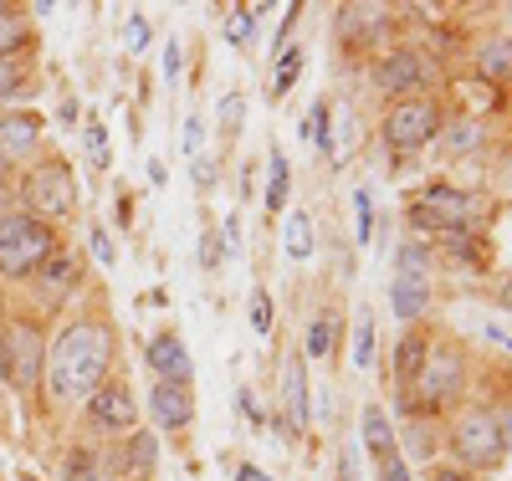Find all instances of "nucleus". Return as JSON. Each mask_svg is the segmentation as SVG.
Returning <instances> with one entry per match:
<instances>
[{"mask_svg": "<svg viewBox=\"0 0 512 481\" xmlns=\"http://www.w3.org/2000/svg\"><path fill=\"white\" fill-rule=\"evenodd\" d=\"M118 364V328L103 308H88L67 318L52 338H47V364H41V389L52 405H82L93 389L108 379V369Z\"/></svg>", "mask_w": 512, "mask_h": 481, "instance_id": "obj_1", "label": "nucleus"}, {"mask_svg": "<svg viewBox=\"0 0 512 481\" xmlns=\"http://www.w3.org/2000/svg\"><path fill=\"white\" fill-rule=\"evenodd\" d=\"M466 374H472V359H466V343L451 333H436L431 354H425L420 374L405 389V405L425 420V415H441L446 405H461L466 395Z\"/></svg>", "mask_w": 512, "mask_h": 481, "instance_id": "obj_2", "label": "nucleus"}, {"mask_svg": "<svg viewBox=\"0 0 512 481\" xmlns=\"http://www.w3.org/2000/svg\"><path fill=\"white\" fill-rule=\"evenodd\" d=\"M446 451H451V466L456 471H472V476H487V471H497L502 461H507V451H502V435H497V420H492V410L482 405V400H472V405H456V415L446 420Z\"/></svg>", "mask_w": 512, "mask_h": 481, "instance_id": "obj_3", "label": "nucleus"}, {"mask_svg": "<svg viewBox=\"0 0 512 481\" xmlns=\"http://www.w3.org/2000/svg\"><path fill=\"white\" fill-rule=\"evenodd\" d=\"M57 231L47 221H36L26 210H11L0 215V277H36L47 261L57 256Z\"/></svg>", "mask_w": 512, "mask_h": 481, "instance_id": "obj_4", "label": "nucleus"}, {"mask_svg": "<svg viewBox=\"0 0 512 481\" xmlns=\"http://www.w3.org/2000/svg\"><path fill=\"white\" fill-rule=\"evenodd\" d=\"M21 195H26V215H36V221H72V210H77V174L62 154L52 159H41L26 169V180H21Z\"/></svg>", "mask_w": 512, "mask_h": 481, "instance_id": "obj_5", "label": "nucleus"}, {"mask_svg": "<svg viewBox=\"0 0 512 481\" xmlns=\"http://www.w3.org/2000/svg\"><path fill=\"white\" fill-rule=\"evenodd\" d=\"M441 128H446V108H441V98L415 93V98H405V103H395L390 113H384L379 139L390 144V149H400V154H415V149H425V144H436V139H441Z\"/></svg>", "mask_w": 512, "mask_h": 481, "instance_id": "obj_6", "label": "nucleus"}, {"mask_svg": "<svg viewBox=\"0 0 512 481\" xmlns=\"http://www.w3.org/2000/svg\"><path fill=\"white\" fill-rule=\"evenodd\" d=\"M410 226L420 236H441V231H472L477 221V200L461 185H425L410 195Z\"/></svg>", "mask_w": 512, "mask_h": 481, "instance_id": "obj_7", "label": "nucleus"}, {"mask_svg": "<svg viewBox=\"0 0 512 481\" xmlns=\"http://www.w3.org/2000/svg\"><path fill=\"white\" fill-rule=\"evenodd\" d=\"M0 359H6V379L16 389H41V364H47V328L36 318H16L0 338Z\"/></svg>", "mask_w": 512, "mask_h": 481, "instance_id": "obj_8", "label": "nucleus"}, {"mask_svg": "<svg viewBox=\"0 0 512 481\" xmlns=\"http://www.w3.org/2000/svg\"><path fill=\"white\" fill-rule=\"evenodd\" d=\"M82 405H88V425L103 430V435L139 430V400H134V389H128V379H103Z\"/></svg>", "mask_w": 512, "mask_h": 481, "instance_id": "obj_9", "label": "nucleus"}, {"mask_svg": "<svg viewBox=\"0 0 512 481\" xmlns=\"http://www.w3.org/2000/svg\"><path fill=\"white\" fill-rule=\"evenodd\" d=\"M431 77V57L420 47H390L374 57V87L379 93H415Z\"/></svg>", "mask_w": 512, "mask_h": 481, "instance_id": "obj_10", "label": "nucleus"}, {"mask_svg": "<svg viewBox=\"0 0 512 481\" xmlns=\"http://www.w3.org/2000/svg\"><path fill=\"white\" fill-rule=\"evenodd\" d=\"M308 420H313V395H308V359L303 348H292L282 359V425L287 435H308Z\"/></svg>", "mask_w": 512, "mask_h": 481, "instance_id": "obj_11", "label": "nucleus"}, {"mask_svg": "<svg viewBox=\"0 0 512 481\" xmlns=\"http://www.w3.org/2000/svg\"><path fill=\"white\" fill-rule=\"evenodd\" d=\"M144 364L154 379H169V384H195V359H190V343L180 328H159L149 343H144Z\"/></svg>", "mask_w": 512, "mask_h": 481, "instance_id": "obj_12", "label": "nucleus"}, {"mask_svg": "<svg viewBox=\"0 0 512 481\" xmlns=\"http://www.w3.org/2000/svg\"><path fill=\"white\" fill-rule=\"evenodd\" d=\"M82 277H88V261H82L77 251H67V246H57V256L31 282H36V297L47 302V308H62V302L82 287Z\"/></svg>", "mask_w": 512, "mask_h": 481, "instance_id": "obj_13", "label": "nucleus"}, {"mask_svg": "<svg viewBox=\"0 0 512 481\" xmlns=\"http://www.w3.org/2000/svg\"><path fill=\"white\" fill-rule=\"evenodd\" d=\"M149 415H154L159 430H190V425H195V384L154 379V389H149Z\"/></svg>", "mask_w": 512, "mask_h": 481, "instance_id": "obj_14", "label": "nucleus"}, {"mask_svg": "<svg viewBox=\"0 0 512 481\" xmlns=\"http://www.w3.org/2000/svg\"><path fill=\"white\" fill-rule=\"evenodd\" d=\"M431 343H436V328L431 323H405L400 343H395V384L410 389V379L420 374L425 354H431Z\"/></svg>", "mask_w": 512, "mask_h": 481, "instance_id": "obj_15", "label": "nucleus"}, {"mask_svg": "<svg viewBox=\"0 0 512 481\" xmlns=\"http://www.w3.org/2000/svg\"><path fill=\"white\" fill-rule=\"evenodd\" d=\"M395 11L390 6H338V36L344 41H384Z\"/></svg>", "mask_w": 512, "mask_h": 481, "instance_id": "obj_16", "label": "nucleus"}, {"mask_svg": "<svg viewBox=\"0 0 512 481\" xmlns=\"http://www.w3.org/2000/svg\"><path fill=\"white\" fill-rule=\"evenodd\" d=\"M41 144V118L36 113H0V164H16Z\"/></svg>", "mask_w": 512, "mask_h": 481, "instance_id": "obj_17", "label": "nucleus"}, {"mask_svg": "<svg viewBox=\"0 0 512 481\" xmlns=\"http://www.w3.org/2000/svg\"><path fill=\"white\" fill-rule=\"evenodd\" d=\"M431 297H436V282H420V277H400L390 272V308L400 323H420L431 313Z\"/></svg>", "mask_w": 512, "mask_h": 481, "instance_id": "obj_18", "label": "nucleus"}, {"mask_svg": "<svg viewBox=\"0 0 512 481\" xmlns=\"http://www.w3.org/2000/svg\"><path fill=\"white\" fill-rule=\"evenodd\" d=\"M359 430H364V451H369V461H384V456H395V451H400L395 420H390V410H384L379 400H369V405H364Z\"/></svg>", "mask_w": 512, "mask_h": 481, "instance_id": "obj_19", "label": "nucleus"}, {"mask_svg": "<svg viewBox=\"0 0 512 481\" xmlns=\"http://www.w3.org/2000/svg\"><path fill=\"white\" fill-rule=\"evenodd\" d=\"M154 471H159V435L154 430H128L123 435V476L154 481Z\"/></svg>", "mask_w": 512, "mask_h": 481, "instance_id": "obj_20", "label": "nucleus"}, {"mask_svg": "<svg viewBox=\"0 0 512 481\" xmlns=\"http://www.w3.org/2000/svg\"><path fill=\"white\" fill-rule=\"evenodd\" d=\"M395 272H400V277H420V282H436L441 261H436L431 236H405V241L395 246Z\"/></svg>", "mask_w": 512, "mask_h": 481, "instance_id": "obj_21", "label": "nucleus"}, {"mask_svg": "<svg viewBox=\"0 0 512 481\" xmlns=\"http://www.w3.org/2000/svg\"><path fill=\"white\" fill-rule=\"evenodd\" d=\"M477 82L512 87V36H492L477 47Z\"/></svg>", "mask_w": 512, "mask_h": 481, "instance_id": "obj_22", "label": "nucleus"}, {"mask_svg": "<svg viewBox=\"0 0 512 481\" xmlns=\"http://www.w3.org/2000/svg\"><path fill=\"white\" fill-rule=\"evenodd\" d=\"M103 461H108V451L98 441H77L62 451V481H108Z\"/></svg>", "mask_w": 512, "mask_h": 481, "instance_id": "obj_23", "label": "nucleus"}, {"mask_svg": "<svg viewBox=\"0 0 512 481\" xmlns=\"http://www.w3.org/2000/svg\"><path fill=\"white\" fill-rule=\"evenodd\" d=\"M31 41V21L21 6H0V57H21V47Z\"/></svg>", "mask_w": 512, "mask_h": 481, "instance_id": "obj_24", "label": "nucleus"}, {"mask_svg": "<svg viewBox=\"0 0 512 481\" xmlns=\"http://www.w3.org/2000/svg\"><path fill=\"white\" fill-rule=\"evenodd\" d=\"M287 190H292V169H287V154L272 144L267 149V215H277L287 205Z\"/></svg>", "mask_w": 512, "mask_h": 481, "instance_id": "obj_25", "label": "nucleus"}, {"mask_svg": "<svg viewBox=\"0 0 512 481\" xmlns=\"http://www.w3.org/2000/svg\"><path fill=\"white\" fill-rule=\"evenodd\" d=\"M333 333H338L333 308H318L313 323H308V338H303V359H328L333 354Z\"/></svg>", "mask_w": 512, "mask_h": 481, "instance_id": "obj_26", "label": "nucleus"}, {"mask_svg": "<svg viewBox=\"0 0 512 481\" xmlns=\"http://www.w3.org/2000/svg\"><path fill=\"white\" fill-rule=\"evenodd\" d=\"M405 451L415 456V461H425V466H431L436 461V451H441V435H436V425H425L420 415L405 425Z\"/></svg>", "mask_w": 512, "mask_h": 481, "instance_id": "obj_27", "label": "nucleus"}, {"mask_svg": "<svg viewBox=\"0 0 512 481\" xmlns=\"http://www.w3.org/2000/svg\"><path fill=\"white\" fill-rule=\"evenodd\" d=\"M287 256L292 261H308L313 256V215L308 210H297L292 221H287Z\"/></svg>", "mask_w": 512, "mask_h": 481, "instance_id": "obj_28", "label": "nucleus"}, {"mask_svg": "<svg viewBox=\"0 0 512 481\" xmlns=\"http://www.w3.org/2000/svg\"><path fill=\"white\" fill-rule=\"evenodd\" d=\"M303 62H308V52H303V47H287V52H277V77H272V98H287V87L297 82V72H303Z\"/></svg>", "mask_w": 512, "mask_h": 481, "instance_id": "obj_29", "label": "nucleus"}, {"mask_svg": "<svg viewBox=\"0 0 512 481\" xmlns=\"http://www.w3.org/2000/svg\"><path fill=\"white\" fill-rule=\"evenodd\" d=\"M354 364L374 369V313L369 308H359V323H354Z\"/></svg>", "mask_w": 512, "mask_h": 481, "instance_id": "obj_30", "label": "nucleus"}, {"mask_svg": "<svg viewBox=\"0 0 512 481\" xmlns=\"http://www.w3.org/2000/svg\"><path fill=\"white\" fill-rule=\"evenodd\" d=\"M251 31H256V11L251 6H231L226 11V41H231V47H246Z\"/></svg>", "mask_w": 512, "mask_h": 481, "instance_id": "obj_31", "label": "nucleus"}, {"mask_svg": "<svg viewBox=\"0 0 512 481\" xmlns=\"http://www.w3.org/2000/svg\"><path fill=\"white\" fill-rule=\"evenodd\" d=\"M441 134H446V128H441ZM477 144H482V128H477V123H456L451 134H446V144H441V154H446V159H456V154L477 149Z\"/></svg>", "mask_w": 512, "mask_h": 481, "instance_id": "obj_32", "label": "nucleus"}, {"mask_svg": "<svg viewBox=\"0 0 512 481\" xmlns=\"http://www.w3.org/2000/svg\"><path fill=\"white\" fill-rule=\"evenodd\" d=\"M272 323H277V302H272L267 287H256L251 292V328L256 333H272Z\"/></svg>", "mask_w": 512, "mask_h": 481, "instance_id": "obj_33", "label": "nucleus"}, {"mask_svg": "<svg viewBox=\"0 0 512 481\" xmlns=\"http://www.w3.org/2000/svg\"><path fill=\"white\" fill-rule=\"evenodd\" d=\"M221 261H226V231L210 226L205 241H200V267H205V272H221Z\"/></svg>", "mask_w": 512, "mask_h": 481, "instance_id": "obj_34", "label": "nucleus"}, {"mask_svg": "<svg viewBox=\"0 0 512 481\" xmlns=\"http://www.w3.org/2000/svg\"><path fill=\"white\" fill-rule=\"evenodd\" d=\"M26 82V62L21 57H0V98H16Z\"/></svg>", "mask_w": 512, "mask_h": 481, "instance_id": "obj_35", "label": "nucleus"}, {"mask_svg": "<svg viewBox=\"0 0 512 481\" xmlns=\"http://www.w3.org/2000/svg\"><path fill=\"white\" fill-rule=\"evenodd\" d=\"M477 338H487L497 354H512V328L497 323V318H477Z\"/></svg>", "mask_w": 512, "mask_h": 481, "instance_id": "obj_36", "label": "nucleus"}, {"mask_svg": "<svg viewBox=\"0 0 512 481\" xmlns=\"http://www.w3.org/2000/svg\"><path fill=\"white\" fill-rule=\"evenodd\" d=\"M487 410H492V420H497V435H502V451L512 456V395H497V400H492Z\"/></svg>", "mask_w": 512, "mask_h": 481, "instance_id": "obj_37", "label": "nucleus"}, {"mask_svg": "<svg viewBox=\"0 0 512 481\" xmlns=\"http://www.w3.org/2000/svg\"><path fill=\"white\" fill-rule=\"evenodd\" d=\"M236 134H241V93H226L221 98V139L231 144Z\"/></svg>", "mask_w": 512, "mask_h": 481, "instance_id": "obj_38", "label": "nucleus"}, {"mask_svg": "<svg viewBox=\"0 0 512 481\" xmlns=\"http://www.w3.org/2000/svg\"><path fill=\"white\" fill-rule=\"evenodd\" d=\"M149 36H154V26H149V16H144V11H134V16L123 21V41H128L134 52H139V47H149Z\"/></svg>", "mask_w": 512, "mask_h": 481, "instance_id": "obj_39", "label": "nucleus"}, {"mask_svg": "<svg viewBox=\"0 0 512 481\" xmlns=\"http://www.w3.org/2000/svg\"><path fill=\"white\" fill-rule=\"evenodd\" d=\"M308 128H313V144L328 154V149H333V134H328V103H313V123H303V139H308Z\"/></svg>", "mask_w": 512, "mask_h": 481, "instance_id": "obj_40", "label": "nucleus"}, {"mask_svg": "<svg viewBox=\"0 0 512 481\" xmlns=\"http://www.w3.org/2000/svg\"><path fill=\"white\" fill-rule=\"evenodd\" d=\"M88 159H93L98 169H108V159H113V149H108V128H103V123H88Z\"/></svg>", "mask_w": 512, "mask_h": 481, "instance_id": "obj_41", "label": "nucleus"}, {"mask_svg": "<svg viewBox=\"0 0 512 481\" xmlns=\"http://www.w3.org/2000/svg\"><path fill=\"white\" fill-rule=\"evenodd\" d=\"M374 481H415V476H410L405 456L395 451V456H384V461H374Z\"/></svg>", "mask_w": 512, "mask_h": 481, "instance_id": "obj_42", "label": "nucleus"}, {"mask_svg": "<svg viewBox=\"0 0 512 481\" xmlns=\"http://www.w3.org/2000/svg\"><path fill=\"white\" fill-rule=\"evenodd\" d=\"M93 256L103 261V267H113V261H118V246H113V236H108V226H103V221L93 226Z\"/></svg>", "mask_w": 512, "mask_h": 481, "instance_id": "obj_43", "label": "nucleus"}, {"mask_svg": "<svg viewBox=\"0 0 512 481\" xmlns=\"http://www.w3.org/2000/svg\"><path fill=\"white\" fill-rule=\"evenodd\" d=\"M354 210H359V226H354V231H359V241H369V236H374V205H369V190L354 195Z\"/></svg>", "mask_w": 512, "mask_h": 481, "instance_id": "obj_44", "label": "nucleus"}, {"mask_svg": "<svg viewBox=\"0 0 512 481\" xmlns=\"http://www.w3.org/2000/svg\"><path fill=\"white\" fill-rule=\"evenodd\" d=\"M425 481H472V476L456 471L451 461H431V466H425Z\"/></svg>", "mask_w": 512, "mask_h": 481, "instance_id": "obj_45", "label": "nucleus"}, {"mask_svg": "<svg viewBox=\"0 0 512 481\" xmlns=\"http://www.w3.org/2000/svg\"><path fill=\"white\" fill-rule=\"evenodd\" d=\"M195 180H200V195H210V190H216V164L200 159V164H195Z\"/></svg>", "mask_w": 512, "mask_h": 481, "instance_id": "obj_46", "label": "nucleus"}, {"mask_svg": "<svg viewBox=\"0 0 512 481\" xmlns=\"http://www.w3.org/2000/svg\"><path fill=\"white\" fill-rule=\"evenodd\" d=\"M164 77H169V82L180 77V41H169V47H164Z\"/></svg>", "mask_w": 512, "mask_h": 481, "instance_id": "obj_47", "label": "nucleus"}, {"mask_svg": "<svg viewBox=\"0 0 512 481\" xmlns=\"http://www.w3.org/2000/svg\"><path fill=\"white\" fill-rule=\"evenodd\" d=\"M236 481H272V471H262L256 461H241V466H236Z\"/></svg>", "mask_w": 512, "mask_h": 481, "instance_id": "obj_48", "label": "nucleus"}, {"mask_svg": "<svg viewBox=\"0 0 512 481\" xmlns=\"http://www.w3.org/2000/svg\"><path fill=\"white\" fill-rule=\"evenodd\" d=\"M241 410H246L256 425H267V415H262V405H256V395H251V389H241Z\"/></svg>", "mask_w": 512, "mask_h": 481, "instance_id": "obj_49", "label": "nucleus"}, {"mask_svg": "<svg viewBox=\"0 0 512 481\" xmlns=\"http://www.w3.org/2000/svg\"><path fill=\"white\" fill-rule=\"evenodd\" d=\"M200 149V118H185V154Z\"/></svg>", "mask_w": 512, "mask_h": 481, "instance_id": "obj_50", "label": "nucleus"}, {"mask_svg": "<svg viewBox=\"0 0 512 481\" xmlns=\"http://www.w3.org/2000/svg\"><path fill=\"white\" fill-rule=\"evenodd\" d=\"M497 308L512 318V272H507V277H502V287H497Z\"/></svg>", "mask_w": 512, "mask_h": 481, "instance_id": "obj_51", "label": "nucleus"}, {"mask_svg": "<svg viewBox=\"0 0 512 481\" xmlns=\"http://www.w3.org/2000/svg\"><path fill=\"white\" fill-rule=\"evenodd\" d=\"M502 190L512 195V159H507V169H502Z\"/></svg>", "mask_w": 512, "mask_h": 481, "instance_id": "obj_52", "label": "nucleus"}, {"mask_svg": "<svg viewBox=\"0 0 512 481\" xmlns=\"http://www.w3.org/2000/svg\"><path fill=\"white\" fill-rule=\"evenodd\" d=\"M0 374H6V359H0Z\"/></svg>", "mask_w": 512, "mask_h": 481, "instance_id": "obj_53", "label": "nucleus"}, {"mask_svg": "<svg viewBox=\"0 0 512 481\" xmlns=\"http://www.w3.org/2000/svg\"><path fill=\"white\" fill-rule=\"evenodd\" d=\"M0 169H6V164H0Z\"/></svg>", "mask_w": 512, "mask_h": 481, "instance_id": "obj_54", "label": "nucleus"}]
</instances>
